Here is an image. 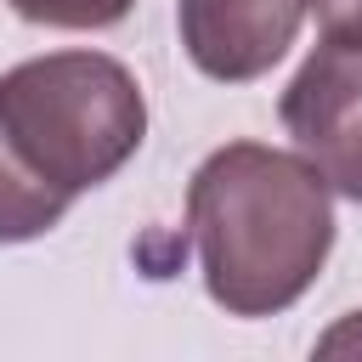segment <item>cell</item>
<instances>
[{
  "label": "cell",
  "instance_id": "obj_1",
  "mask_svg": "<svg viewBox=\"0 0 362 362\" xmlns=\"http://www.w3.org/2000/svg\"><path fill=\"white\" fill-rule=\"evenodd\" d=\"M187 238L226 317H277L328 266L334 192L300 153L226 141L187 181Z\"/></svg>",
  "mask_w": 362,
  "mask_h": 362
},
{
  "label": "cell",
  "instance_id": "obj_2",
  "mask_svg": "<svg viewBox=\"0 0 362 362\" xmlns=\"http://www.w3.org/2000/svg\"><path fill=\"white\" fill-rule=\"evenodd\" d=\"M0 136L40 181L79 198L141 153L147 96L107 51H45L0 74Z\"/></svg>",
  "mask_w": 362,
  "mask_h": 362
},
{
  "label": "cell",
  "instance_id": "obj_3",
  "mask_svg": "<svg viewBox=\"0 0 362 362\" xmlns=\"http://www.w3.org/2000/svg\"><path fill=\"white\" fill-rule=\"evenodd\" d=\"M277 119L328 192L362 204V45L322 34L288 79Z\"/></svg>",
  "mask_w": 362,
  "mask_h": 362
},
{
  "label": "cell",
  "instance_id": "obj_4",
  "mask_svg": "<svg viewBox=\"0 0 362 362\" xmlns=\"http://www.w3.org/2000/svg\"><path fill=\"white\" fill-rule=\"evenodd\" d=\"M305 0H175V34L187 62L215 85H249L272 74L300 40Z\"/></svg>",
  "mask_w": 362,
  "mask_h": 362
},
{
  "label": "cell",
  "instance_id": "obj_5",
  "mask_svg": "<svg viewBox=\"0 0 362 362\" xmlns=\"http://www.w3.org/2000/svg\"><path fill=\"white\" fill-rule=\"evenodd\" d=\"M68 209H74V198L57 192L51 181H40V175L17 158V147L0 136V243L45 238Z\"/></svg>",
  "mask_w": 362,
  "mask_h": 362
},
{
  "label": "cell",
  "instance_id": "obj_6",
  "mask_svg": "<svg viewBox=\"0 0 362 362\" xmlns=\"http://www.w3.org/2000/svg\"><path fill=\"white\" fill-rule=\"evenodd\" d=\"M6 6H11L23 23H40V28H79V34H90V28H113V23H124L136 0H6Z\"/></svg>",
  "mask_w": 362,
  "mask_h": 362
},
{
  "label": "cell",
  "instance_id": "obj_7",
  "mask_svg": "<svg viewBox=\"0 0 362 362\" xmlns=\"http://www.w3.org/2000/svg\"><path fill=\"white\" fill-rule=\"evenodd\" d=\"M305 11L322 23V34L362 45V0H305Z\"/></svg>",
  "mask_w": 362,
  "mask_h": 362
},
{
  "label": "cell",
  "instance_id": "obj_8",
  "mask_svg": "<svg viewBox=\"0 0 362 362\" xmlns=\"http://www.w3.org/2000/svg\"><path fill=\"white\" fill-rule=\"evenodd\" d=\"M317 351H322V356H362V311H351L339 328H328V334L317 339Z\"/></svg>",
  "mask_w": 362,
  "mask_h": 362
}]
</instances>
